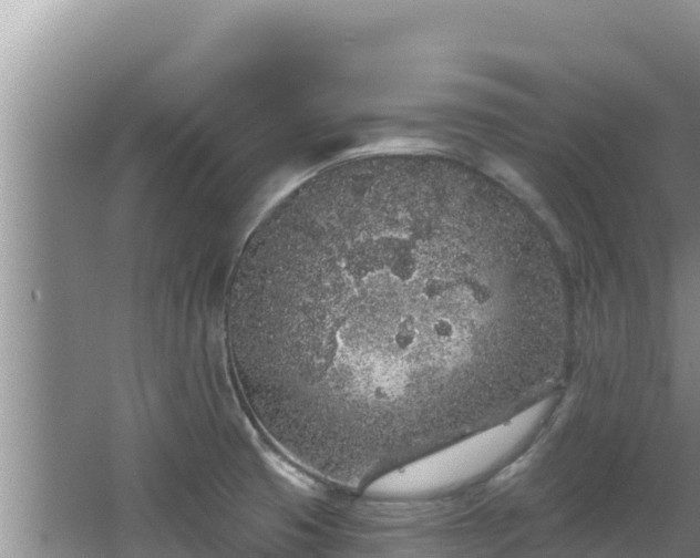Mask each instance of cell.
Returning a JSON list of instances; mask_svg holds the SVG:
<instances>
[{
  "mask_svg": "<svg viewBox=\"0 0 700 558\" xmlns=\"http://www.w3.org/2000/svg\"><path fill=\"white\" fill-rule=\"evenodd\" d=\"M552 287L531 229L475 173L351 157L248 236L228 290L239 380L294 461L366 488L523 402Z\"/></svg>",
  "mask_w": 700,
  "mask_h": 558,
  "instance_id": "1",
  "label": "cell"
}]
</instances>
